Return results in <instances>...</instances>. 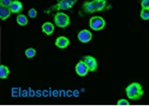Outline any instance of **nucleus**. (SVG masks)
<instances>
[{"label":"nucleus","mask_w":149,"mask_h":106,"mask_svg":"<svg viewBox=\"0 0 149 106\" xmlns=\"http://www.w3.org/2000/svg\"><path fill=\"white\" fill-rule=\"evenodd\" d=\"M143 89L142 86L139 83H132L130 86L126 87V95L129 99L130 100H139L143 95Z\"/></svg>","instance_id":"1"},{"label":"nucleus","mask_w":149,"mask_h":106,"mask_svg":"<svg viewBox=\"0 0 149 106\" xmlns=\"http://www.w3.org/2000/svg\"><path fill=\"white\" fill-rule=\"evenodd\" d=\"M55 24L61 28H66L69 25V17L64 13H57L54 16Z\"/></svg>","instance_id":"2"},{"label":"nucleus","mask_w":149,"mask_h":106,"mask_svg":"<svg viewBox=\"0 0 149 106\" xmlns=\"http://www.w3.org/2000/svg\"><path fill=\"white\" fill-rule=\"evenodd\" d=\"M105 25H106V22L102 17L94 16L90 20V27L93 30H100L105 27Z\"/></svg>","instance_id":"3"},{"label":"nucleus","mask_w":149,"mask_h":106,"mask_svg":"<svg viewBox=\"0 0 149 106\" xmlns=\"http://www.w3.org/2000/svg\"><path fill=\"white\" fill-rule=\"evenodd\" d=\"M77 0H61V1L55 5L54 6H52V8L51 9L52 11H55V10H68L70 8H72V6L77 3Z\"/></svg>","instance_id":"4"},{"label":"nucleus","mask_w":149,"mask_h":106,"mask_svg":"<svg viewBox=\"0 0 149 106\" xmlns=\"http://www.w3.org/2000/svg\"><path fill=\"white\" fill-rule=\"evenodd\" d=\"M83 61L85 62V64L87 65L88 69L90 72H95V70L98 69V63H97V60L92 57L91 55L88 56H84Z\"/></svg>","instance_id":"5"},{"label":"nucleus","mask_w":149,"mask_h":106,"mask_svg":"<svg viewBox=\"0 0 149 106\" xmlns=\"http://www.w3.org/2000/svg\"><path fill=\"white\" fill-rule=\"evenodd\" d=\"M76 72H77V73L79 76H82V77L88 74L89 69H88L87 65L85 64V62H84L83 60L80 61V62L77 64V66H76Z\"/></svg>","instance_id":"6"},{"label":"nucleus","mask_w":149,"mask_h":106,"mask_svg":"<svg viewBox=\"0 0 149 106\" xmlns=\"http://www.w3.org/2000/svg\"><path fill=\"white\" fill-rule=\"evenodd\" d=\"M77 38H78L79 41H81L82 43H88V42L91 39L92 35H91V33L89 30H87V29H83V30H81V31L78 33Z\"/></svg>","instance_id":"7"},{"label":"nucleus","mask_w":149,"mask_h":106,"mask_svg":"<svg viewBox=\"0 0 149 106\" xmlns=\"http://www.w3.org/2000/svg\"><path fill=\"white\" fill-rule=\"evenodd\" d=\"M9 8H10L12 13H20L22 11V4L19 1H16V0H13L11 4V6H9Z\"/></svg>","instance_id":"8"},{"label":"nucleus","mask_w":149,"mask_h":106,"mask_svg":"<svg viewBox=\"0 0 149 106\" xmlns=\"http://www.w3.org/2000/svg\"><path fill=\"white\" fill-rule=\"evenodd\" d=\"M55 45L59 48H65L69 45V39L66 37H60L56 39Z\"/></svg>","instance_id":"9"},{"label":"nucleus","mask_w":149,"mask_h":106,"mask_svg":"<svg viewBox=\"0 0 149 106\" xmlns=\"http://www.w3.org/2000/svg\"><path fill=\"white\" fill-rule=\"evenodd\" d=\"M92 3L96 12L102 11L106 7V0H93Z\"/></svg>","instance_id":"10"},{"label":"nucleus","mask_w":149,"mask_h":106,"mask_svg":"<svg viewBox=\"0 0 149 106\" xmlns=\"http://www.w3.org/2000/svg\"><path fill=\"white\" fill-rule=\"evenodd\" d=\"M12 12L10 10L9 7H6V6H2L0 7V18L1 20H6L8 17H10Z\"/></svg>","instance_id":"11"},{"label":"nucleus","mask_w":149,"mask_h":106,"mask_svg":"<svg viewBox=\"0 0 149 106\" xmlns=\"http://www.w3.org/2000/svg\"><path fill=\"white\" fill-rule=\"evenodd\" d=\"M42 30L43 32H45L46 35H48V36H50V35L53 32L54 30V26L52 23L51 22H45L43 24L42 26Z\"/></svg>","instance_id":"12"},{"label":"nucleus","mask_w":149,"mask_h":106,"mask_svg":"<svg viewBox=\"0 0 149 106\" xmlns=\"http://www.w3.org/2000/svg\"><path fill=\"white\" fill-rule=\"evenodd\" d=\"M10 72H9V69L5 66V65H1L0 66V78L1 79H7L8 75H9Z\"/></svg>","instance_id":"13"},{"label":"nucleus","mask_w":149,"mask_h":106,"mask_svg":"<svg viewBox=\"0 0 149 106\" xmlns=\"http://www.w3.org/2000/svg\"><path fill=\"white\" fill-rule=\"evenodd\" d=\"M84 11L86 13H95V8L92 2H87L84 4Z\"/></svg>","instance_id":"14"},{"label":"nucleus","mask_w":149,"mask_h":106,"mask_svg":"<svg viewBox=\"0 0 149 106\" xmlns=\"http://www.w3.org/2000/svg\"><path fill=\"white\" fill-rule=\"evenodd\" d=\"M16 21H17L19 25H22V26H24V25H26L28 23V18L23 14H19L17 16Z\"/></svg>","instance_id":"15"},{"label":"nucleus","mask_w":149,"mask_h":106,"mask_svg":"<svg viewBox=\"0 0 149 106\" xmlns=\"http://www.w3.org/2000/svg\"><path fill=\"white\" fill-rule=\"evenodd\" d=\"M36 54V52L34 48H28L25 52V55L28 58H33Z\"/></svg>","instance_id":"16"},{"label":"nucleus","mask_w":149,"mask_h":106,"mask_svg":"<svg viewBox=\"0 0 149 106\" xmlns=\"http://www.w3.org/2000/svg\"><path fill=\"white\" fill-rule=\"evenodd\" d=\"M140 17L143 20H149V9L142 8L140 13Z\"/></svg>","instance_id":"17"},{"label":"nucleus","mask_w":149,"mask_h":106,"mask_svg":"<svg viewBox=\"0 0 149 106\" xmlns=\"http://www.w3.org/2000/svg\"><path fill=\"white\" fill-rule=\"evenodd\" d=\"M12 2H13V0H0V5L2 6L9 7L11 6Z\"/></svg>","instance_id":"18"},{"label":"nucleus","mask_w":149,"mask_h":106,"mask_svg":"<svg viewBox=\"0 0 149 106\" xmlns=\"http://www.w3.org/2000/svg\"><path fill=\"white\" fill-rule=\"evenodd\" d=\"M36 15H37V12L36 9L32 8L29 11V16L30 17V18H36Z\"/></svg>","instance_id":"19"},{"label":"nucleus","mask_w":149,"mask_h":106,"mask_svg":"<svg viewBox=\"0 0 149 106\" xmlns=\"http://www.w3.org/2000/svg\"><path fill=\"white\" fill-rule=\"evenodd\" d=\"M141 6H142V8L149 9V0H142Z\"/></svg>","instance_id":"20"},{"label":"nucleus","mask_w":149,"mask_h":106,"mask_svg":"<svg viewBox=\"0 0 149 106\" xmlns=\"http://www.w3.org/2000/svg\"><path fill=\"white\" fill-rule=\"evenodd\" d=\"M117 104H118V105H129L130 103H129V102H128L127 100H125V99H121V100L118 101Z\"/></svg>","instance_id":"21"}]
</instances>
